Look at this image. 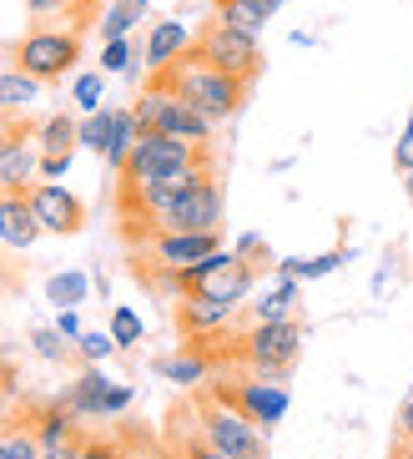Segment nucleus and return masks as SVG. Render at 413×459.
I'll use <instances>...</instances> for the list:
<instances>
[{"mask_svg":"<svg viewBox=\"0 0 413 459\" xmlns=\"http://www.w3.org/2000/svg\"><path fill=\"white\" fill-rule=\"evenodd\" d=\"M212 152L207 147H192V142H176L167 132H142L136 136L132 157L121 167V187H136V182H157V177H172V172H187V167H207Z\"/></svg>","mask_w":413,"mask_h":459,"instance_id":"7ed1b4c3","label":"nucleus"},{"mask_svg":"<svg viewBox=\"0 0 413 459\" xmlns=\"http://www.w3.org/2000/svg\"><path fill=\"white\" fill-rule=\"evenodd\" d=\"M182 459H232V455H222L217 445H207L202 434H192L187 445H182Z\"/></svg>","mask_w":413,"mask_h":459,"instance_id":"72a5a7b5","label":"nucleus"},{"mask_svg":"<svg viewBox=\"0 0 413 459\" xmlns=\"http://www.w3.org/2000/svg\"><path fill=\"white\" fill-rule=\"evenodd\" d=\"M232 313H237V308L212 303V298H202V293H187V298H182V308H176V318H182V328H187V333L202 343V338H212L217 328L232 318Z\"/></svg>","mask_w":413,"mask_h":459,"instance_id":"2eb2a0df","label":"nucleus"},{"mask_svg":"<svg viewBox=\"0 0 413 459\" xmlns=\"http://www.w3.org/2000/svg\"><path fill=\"white\" fill-rule=\"evenodd\" d=\"M61 5H66V11H86V5H91V0H61Z\"/></svg>","mask_w":413,"mask_h":459,"instance_id":"c03bdc74","label":"nucleus"},{"mask_svg":"<svg viewBox=\"0 0 413 459\" xmlns=\"http://www.w3.org/2000/svg\"><path fill=\"white\" fill-rule=\"evenodd\" d=\"M30 343H36L40 359H66V333H61V328H36Z\"/></svg>","mask_w":413,"mask_h":459,"instance_id":"7c9ffc66","label":"nucleus"},{"mask_svg":"<svg viewBox=\"0 0 413 459\" xmlns=\"http://www.w3.org/2000/svg\"><path fill=\"white\" fill-rule=\"evenodd\" d=\"M253 318L257 324H278V318H297V278H282L267 298L253 303Z\"/></svg>","mask_w":413,"mask_h":459,"instance_id":"aec40b11","label":"nucleus"},{"mask_svg":"<svg viewBox=\"0 0 413 459\" xmlns=\"http://www.w3.org/2000/svg\"><path fill=\"white\" fill-rule=\"evenodd\" d=\"M66 404L76 419H107V414H121V409L132 404V389H126V384H107L96 368H86V374L76 378V389H71Z\"/></svg>","mask_w":413,"mask_h":459,"instance_id":"ddd939ff","label":"nucleus"},{"mask_svg":"<svg viewBox=\"0 0 413 459\" xmlns=\"http://www.w3.org/2000/svg\"><path fill=\"white\" fill-rule=\"evenodd\" d=\"M40 238V222L30 212V197L26 192H5L0 197V243L5 247H30Z\"/></svg>","mask_w":413,"mask_h":459,"instance_id":"4468645a","label":"nucleus"},{"mask_svg":"<svg viewBox=\"0 0 413 459\" xmlns=\"http://www.w3.org/2000/svg\"><path fill=\"white\" fill-rule=\"evenodd\" d=\"M257 283V273L253 263L242 253H207L202 263H192L187 273H176V288L182 293H202V298H212V303H227V308H242V298L253 293Z\"/></svg>","mask_w":413,"mask_h":459,"instance_id":"f03ea898","label":"nucleus"},{"mask_svg":"<svg viewBox=\"0 0 413 459\" xmlns=\"http://www.w3.org/2000/svg\"><path fill=\"white\" fill-rule=\"evenodd\" d=\"M101 71H132V41L121 36V41H107V51H101Z\"/></svg>","mask_w":413,"mask_h":459,"instance_id":"2f4dec72","label":"nucleus"},{"mask_svg":"<svg viewBox=\"0 0 413 459\" xmlns=\"http://www.w3.org/2000/svg\"><path fill=\"white\" fill-rule=\"evenodd\" d=\"M142 11H147V0H116V5L101 15V41H121V36L136 26V15Z\"/></svg>","mask_w":413,"mask_h":459,"instance_id":"b1692460","label":"nucleus"},{"mask_svg":"<svg viewBox=\"0 0 413 459\" xmlns=\"http://www.w3.org/2000/svg\"><path fill=\"white\" fill-rule=\"evenodd\" d=\"M202 439L217 445L222 455H232V459H267L262 424H253V419L242 414L237 404H227V399L202 404Z\"/></svg>","mask_w":413,"mask_h":459,"instance_id":"423d86ee","label":"nucleus"},{"mask_svg":"<svg viewBox=\"0 0 413 459\" xmlns=\"http://www.w3.org/2000/svg\"><path fill=\"white\" fill-rule=\"evenodd\" d=\"M393 434H399V445H413V399L399 409V429Z\"/></svg>","mask_w":413,"mask_h":459,"instance_id":"e433bc0d","label":"nucleus"},{"mask_svg":"<svg viewBox=\"0 0 413 459\" xmlns=\"http://www.w3.org/2000/svg\"><path fill=\"white\" fill-rule=\"evenodd\" d=\"M46 298L61 303V308H76V303H86V278L81 273H56L51 283H46Z\"/></svg>","mask_w":413,"mask_h":459,"instance_id":"a878e982","label":"nucleus"},{"mask_svg":"<svg viewBox=\"0 0 413 459\" xmlns=\"http://www.w3.org/2000/svg\"><path fill=\"white\" fill-rule=\"evenodd\" d=\"M36 147H30V136H0V182H5V187H26L30 182V172H36Z\"/></svg>","mask_w":413,"mask_h":459,"instance_id":"dca6fc26","label":"nucleus"},{"mask_svg":"<svg viewBox=\"0 0 413 459\" xmlns=\"http://www.w3.org/2000/svg\"><path fill=\"white\" fill-rule=\"evenodd\" d=\"M132 111H136V126H142V132H167V136H176V142H192V147H207V142H212V126H217V122H207L192 101L167 91V86H147V96H142Z\"/></svg>","mask_w":413,"mask_h":459,"instance_id":"20e7f679","label":"nucleus"},{"mask_svg":"<svg viewBox=\"0 0 413 459\" xmlns=\"http://www.w3.org/2000/svg\"><path fill=\"white\" fill-rule=\"evenodd\" d=\"M0 459H5V439H0Z\"/></svg>","mask_w":413,"mask_h":459,"instance_id":"49530a36","label":"nucleus"},{"mask_svg":"<svg viewBox=\"0 0 413 459\" xmlns=\"http://www.w3.org/2000/svg\"><path fill=\"white\" fill-rule=\"evenodd\" d=\"M192 46H197L212 66L232 71V76H242V82H257V76H262V51H257V36H242V30L222 26V21H207V26H202V36Z\"/></svg>","mask_w":413,"mask_h":459,"instance_id":"1a4fd4ad","label":"nucleus"},{"mask_svg":"<svg viewBox=\"0 0 413 459\" xmlns=\"http://www.w3.org/2000/svg\"><path fill=\"white\" fill-rule=\"evenodd\" d=\"M56 328H61V333H66V338H81V324H76V313H61V318H56Z\"/></svg>","mask_w":413,"mask_h":459,"instance_id":"58836bf2","label":"nucleus"},{"mask_svg":"<svg viewBox=\"0 0 413 459\" xmlns=\"http://www.w3.org/2000/svg\"><path fill=\"white\" fill-rule=\"evenodd\" d=\"M217 399L237 404L242 414L253 419V424H262V429H272V424L288 414V389H282V384H267V378H242V384L222 389Z\"/></svg>","mask_w":413,"mask_h":459,"instance_id":"9b49d317","label":"nucleus"},{"mask_svg":"<svg viewBox=\"0 0 413 459\" xmlns=\"http://www.w3.org/2000/svg\"><path fill=\"white\" fill-rule=\"evenodd\" d=\"M81 455V445H56V449H46L40 459H76Z\"/></svg>","mask_w":413,"mask_h":459,"instance_id":"a19ab883","label":"nucleus"},{"mask_svg":"<svg viewBox=\"0 0 413 459\" xmlns=\"http://www.w3.org/2000/svg\"><path fill=\"white\" fill-rule=\"evenodd\" d=\"M403 192H409V203H413V167L403 172Z\"/></svg>","mask_w":413,"mask_h":459,"instance_id":"a18cd8bd","label":"nucleus"},{"mask_svg":"<svg viewBox=\"0 0 413 459\" xmlns=\"http://www.w3.org/2000/svg\"><path fill=\"white\" fill-rule=\"evenodd\" d=\"M303 324L297 318H278V324H253V333L242 338V359L257 368L262 378H278L297 364L303 353Z\"/></svg>","mask_w":413,"mask_h":459,"instance_id":"0eeeda50","label":"nucleus"},{"mask_svg":"<svg viewBox=\"0 0 413 459\" xmlns=\"http://www.w3.org/2000/svg\"><path fill=\"white\" fill-rule=\"evenodd\" d=\"M111 338H116V349L142 343V318H136L132 308H116V313H111Z\"/></svg>","mask_w":413,"mask_h":459,"instance_id":"cd10ccee","label":"nucleus"},{"mask_svg":"<svg viewBox=\"0 0 413 459\" xmlns=\"http://www.w3.org/2000/svg\"><path fill=\"white\" fill-rule=\"evenodd\" d=\"M81 61V30L76 26H36L21 36L15 46V66L30 71L36 82H61L71 66Z\"/></svg>","mask_w":413,"mask_h":459,"instance_id":"39448f33","label":"nucleus"},{"mask_svg":"<svg viewBox=\"0 0 413 459\" xmlns=\"http://www.w3.org/2000/svg\"><path fill=\"white\" fill-rule=\"evenodd\" d=\"M338 263H343V253H323V257H313V263H278V273L282 278H323V273H333Z\"/></svg>","mask_w":413,"mask_h":459,"instance_id":"bb28decb","label":"nucleus"},{"mask_svg":"<svg viewBox=\"0 0 413 459\" xmlns=\"http://www.w3.org/2000/svg\"><path fill=\"white\" fill-rule=\"evenodd\" d=\"M192 46V36H187V26L182 21H157L151 26V36H147V66L151 71H167L176 61V56Z\"/></svg>","mask_w":413,"mask_h":459,"instance_id":"f3484780","label":"nucleus"},{"mask_svg":"<svg viewBox=\"0 0 413 459\" xmlns=\"http://www.w3.org/2000/svg\"><path fill=\"white\" fill-rule=\"evenodd\" d=\"M393 459H413V445H393Z\"/></svg>","mask_w":413,"mask_h":459,"instance_id":"37998d69","label":"nucleus"},{"mask_svg":"<svg viewBox=\"0 0 413 459\" xmlns=\"http://www.w3.org/2000/svg\"><path fill=\"white\" fill-rule=\"evenodd\" d=\"M101 91H107V82H101L96 71L76 76V107H81V111H96V107H101Z\"/></svg>","mask_w":413,"mask_h":459,"instance_id":"c756f323","label":"nucleus"},{"mask_svg":"<svg viewBox=\"0 0 413 459\" xmlns=\"http://www.w3.org/2000/svg\"><path fill=\"white\" fill-rule=\"evenodd\" d=\"M217 232H151V243H147V253H151V263L157 268H167V273H187L192 263H202L207 253H217Z\"/></svg>","mask_w":413,"mask_h":459,"instance_id":"f8f14e48","label":"nucleus"},{"mask_svg":"<svg viewBox=\"0 0 413 459\" xmlns=\"http://www.w3.org/2000/svg\"><path fill=\"white\" fill-rule=\"evenodd\" d=\"M76 343H81V359H91V364H101V359L116 349V338H111V333H96V328H91V333H81Z\"/></svg>","mask_w":413,"mask_h":459,"instance_id":"473e14b6","label":"nucleus"},{"mask_svg":"<svg viewBox=\"0 0 413 459\" xmlns=\"http://www.w3.org/2000/svg\"><path fill=\"white\" fill-rule=\"evenodd\" d=\"M26 197H30V212H36L40 232H61V238H71V232H81V222H86L81 197H71V192L56 187V182H40V187H30Z\"/></svg>","mask_w":413,"mask_h":459,"instance_id":"9d476101","label":"nucleus"},{"mask_svg":"<svg viewBox=\"0 0 413 459\" xmlns=\"http://www.w3.org/2000/svg\"><path fill=\"white\" fill-rule=\"evenodd\" d=\"M26 5H30V15H56V11H66L61 0H26Z\"/></svg>","mask_w":413,"mask_h":459,"instance_id":"ea45409f","label":"nucleus"},{"mask_svg":"<svg viewBox=\"0 0 413 459\" xmlns=\"http://www.w3.org/2000/svg\"><path fill=\"white\" fill-rule=\"evenodd\" d=\"M66 167H71V157H40V177H51V182L66 172Z\"/></svg>","mask_w":413,"mask_h":459,"instance_id":"4c0bfd02","label":"nucleus"},{"mask_svg":"<svg viewBox=\"0 0 413 459\" xmlns=\"http://www.w3.org/2000/svg\"><path fill=\"white\" fill-rule=\"evenodd\" d=\"M157 82L151 86H167V91H176L182 101H192V107L207 117V122H227V117H237L242 101H247V86L242 76H232V71L212 66L207 56L197 51V46H187V51L176 56L167 71H151Z\"/></svg>","mask_w":413,"mask_h":459,"instance_id":"f257e3e1","label":"nucleus"},{"mask_svg":"<svg viewBox=\"0 0 413 459\" xmlns=\"http://www.w3.org/2000/svg\"><path fill=\"white\" fill-rule=\"evenodd\" d=\"M76 459H126V455H121L116 445H107V439H86Z\"/></svg>","mask_w":413,"mask_h":459,"instance_id":"f704fd0d","label":"nucleus"},{"mask_svg":"<svg viewBox=\"0 0 413 459\" xmlns=\"http://www.w3.org/2000/svg\"><path fill=\"white\" fill-rule=\"evenodd\" d=\"M253 5H257V11H267V15H278L282 5H288V0H253Z\"/></svg>","mask_w":413,"mask_h":459,"instance_id":"79ce46f5","label":"nucleus"},{"mask_svg":"<svg viewBox=\"0 0 413 459\" xmlns=\"http://www.w3.org/2000/svg\"><path fill=\"white\" fill-rule=\"evenodd\" d=\"M40 86L30 71L11 66V71H0V117H21V111H30L40 101Z\"/></svg>","mask_w":413,"mask_h":459,"instance_id":"a211bd4d","label":"nucleus"},{"mask_svg":"<svg viewBox=\"0 0 413 459\" xmlns=\"http://www.w3.org/2000/svg\"><path fill=\"white\" fill-rule=\"evenodd\" d=\"M393 162H399V172H409V167H413V132L399 136V147H393Z\"/></svg>","mask_w":413,"mask_h":459,"instance_id":"c9c22d12","label":"nucleus"},{"mask_svg":"<svg viewBox=\"0 0 413 459\" xmlns=\"http://www.w3.org/2000/svg\"><path fill=\"white\" fill-rule=\"evenodd\" d=\"M161 374L172 378V384H202V378L212 374V359L207 353H182V359H167Z\"/></svg>","mask_w":413,"mask_h":459,"instance_id":"393cba45","label":"nucleus"},{"mask_svg":"<svg viewBox=\"0 0 413 459\" xmlns=\"http://www.w3.org/2000/svg\"><path fill=\"white\" fill-rule=\"evenodd\" d=\"M136 136H142V126H136V111H116V126H111V147H107V167L111 172H121L126 167V157H132Z\"/></svg>","mask_w":413,"mask_h":459,"instance_id":"4be33fe9","label":"nucleus"},{"mask_svg":"<svg viewBox=\"0 0 413 459\" xmlns=\"http://www.w3.org/2000/svg\"><path fill=\"white\" fill-rule=\"evenodd\" d=\"M212 5H217V21L232 26V30H242V36H262L267 21H272L267 11H257L253 0H212Z\"/></svg>","mask_w":413,"mask_h":459,"instance_id":"6ab92c4d","label":"nucleus"},{"mask_svg":"<svg viewBox=\"0 0 413 459\" xmlns=\"http://www.w3.org/2000/svg\"><path fill=\"white\" fill-rule=\"evenodd\" d=\"M147 228L151 232H217L222 228V187H217V177L172 197L157 217H147Z\"/></svg>","mask_w":413,"mask_h":459,"instance_id":"6e6552de","label":"nucleus"},{"mask_svg":"<svg viewBox=\"0 0 413 459\" xmlns=\"http://www.w3.org/2000/svg\"><path fill=\"white\" fill-rule=\"evenodd\" d=\"M76 126H81V122H71L66 111H56L51 122L40 126V157H71V152L81 147Z\"/></svg>","mask_w":413,"mask_h":459,"instance_id":"412c9836","label":"nucleus"},{"mask_svg":"<svg viewBox=\"0 0 413 459\" xmlns=\"http://www.w3.org/2000/svg\"><path fill=\"white\" fill-rule=\"evenodd\" d=\"M46 449H40L36 429H15L11 439H5V459H40Z\"/></svg>","mask_w":413,"mask_h":459,"instance_id":"c85d7f7f","label":"nucleus"},{"mask_svg":"<svg viewBox=\"0 0 413 459\" xmlns=\"http://www.w3.org/2000/svg\"><path fill=\"white\" fill-rule=\"evenodd\" d=\"M111 126H116V111H111V107L86 111V122L76 126L81 147H86V152H101V157H107V147H111Z\"/></svg>","mask_w":413,"mask_h":459,"instance_id":"5701e85b","label":"nucleus"}]
</instances>
